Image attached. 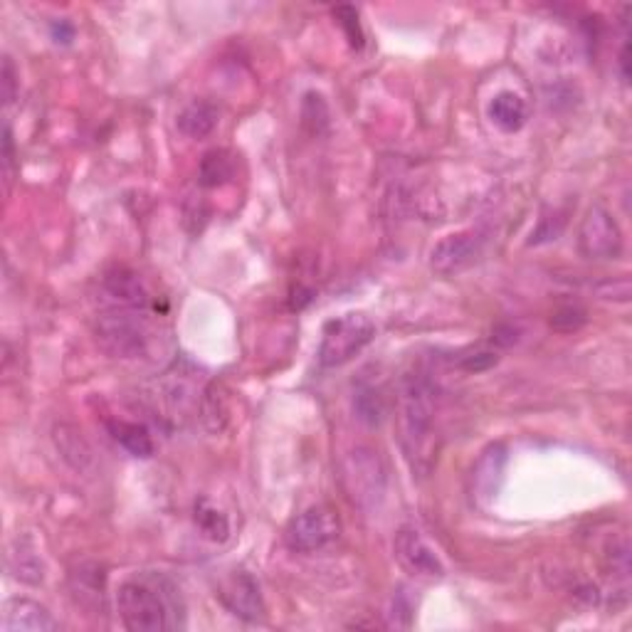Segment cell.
<instances>
[{
    "label": "cell",
    "instance_id": "cell-1",
    "mask_svg": "<svg viewBox=\"0 0 632 632\" xmlns=\"http://www.w3.org/2000/svg\"><path fill=\"white\" fill-rule=\"evenodd\" d=\"M398 433L413 472L428 474L437 460V386L428 373L405 376L398 398Z\"/></svg>",
    "mask_w": 632,
    "mask_h": 632
},
{
    "label": "cell",
    "instance_id": "cell-2",
    "mask_svg": "<svg viewBox=\"0 0 632 632\" xmlns=\"http://www.w3.org/2000/svg\"><path fill=\"white\" fill-rule=\"evenodd\" d=\"M117 610L126 630L163 632L183 628L178 588L163 573H136L117 588Z\"/></svg>",
    "mask_w": 632,
    "mask_h": 632
},
{
    "label": "cell",
    "instance_id": "cell-3",
    "mask_svg": "<svg viewBox=\"0 0 632 632\" xmlns=\"http://www.w3.org/2000/svg\"><path fill=\"white\" fill-rule=\"evenodd\" d=\"M99 346L114 358H139L149 351V329L144 312L109 307L97 316L94 324Z\"/></svg>",
    "mask_w": 632,
    "mask_h": 632
},
{
    "label": "cell",
    "instance_id": "cell-4",
    "mask_svg": "<svg viewBox=\"0 0 632 632\" xmlns=\"http://www.w3.org/2000/svg\"><path fill=\"white\" fill-rule=\"evenodd\" d=\"M376 336V324L368 314L351 312L336 316L321 331L319 363L324 368H339L361 354Z\"/></svg>",
    "mask_w": 632,
    "mask_h": 632
},
{
    "label": "cell",
    "instance_id": "cell-5",
    "mask_svg": "<svg viewBox=\"0 0 632 632\" xmlns=\"http://www.w3.org/2000/svg\"><path fill=\"white\" fill-rule=\"evenodd\" d=\"M344 484L354 504L363 509H371L381 504L386 492V470L371 447H356L344 460Z\"/></svg>",
    "mask_w": 632,
    "mask_h": 632
},
{
    "label": "cell",
    "instance_id": "cell-6",
    "mask_svg": "<svg viewBox=\"0 0 632 632\" xmlns=\"http://www.w3.org/2000/svg\"><path fill=\"white\" fill-rule=\"evenodd\" d=\"M341 534V521L331 507H309L289 521L284 544L297 553H314L334 544Z\"/></svg>",
    "mask_w": 632,
    "mask_h": 632
},
{
    "label": "cell",
    "instance_id": "cell-7",
    "mask_svg": "<svg viewBox=\"0 0 632 632\" xmlns=\"http://www.w3.org/2000/svg\"><path fill=\"white\" fill-rule=\"evenodd\" d=\"M578 252L588 260H618L623 255V230L603 205L588 208L586 218L581 220Z\"/></svg>",
    "mask_w": 632,
    "mask_h": 632
},
{
    "label": "cell",
    "instance_id": "cell-8",
    "mask_svg": "<svg viewBox=\"0 0 632 632\" xmlns=\"http://www.w3.org/2000/svg\"><path fill=\"white\" fill-rule=\"evenodd\" d=\"M484 242H487V237L479 230H460V233L442 237L430 250V267L440 277L460 275L482 257Z\"/></svg>",
    "mask_w": 632,
    "mask_h": 632
},
{
    "label": "cell",
    "instance_id": "cell-9",
    "mask_svg": "<svg viewBox=\"0 0 632 632\" xmlns=\"http://www.w3.org/2000/svg\"><path fill=\"white\" fill-rule=\"evenodd\" d=\"M509 452L504 442H492L474 462L470 472V497L477 507H489L497 499L499 489L504 484Z\"/></svg>",
    "mask_w": 632,
    "mask_h": 632
},
{
    "label": "cell",
    "instance_id": "cell-10",
    "mask_svg": "<svg viewBox=\"0 0 632 632\" xmlns=\"http://www.w3.org/2000/svg\"><path fill=\"white\" fill-rule=\"evenodd\" d=\"M393 549H395V558L400 561V566L408 568L410 573L415 576H430V578H440L445 576V566H442L440 556L433 551V546L420 536V531L410 529H400L395 534L393 541Z\"/></svg>",
    "mask_w": 632,
    "mask_h": 632
},
{
    "label": "cell",
    "instance_id": "cell-11",
    "mask_svg": "<svg viewBox=\"0 0 632 632\" xmlns=\"http://www.w3.org/2000/svg\"><path fill=\"white\" fill-rule=\"evenodd\" d=\"M218 598L225 608L242 620H260L265 615V600L260 586L247 571H235L220 583Z\"/></svg>",
    "mask_w": 632,
    "mask_h": 632
},
{
    "label": "cell",
    "instance_id": "cell-12",
    "mask_svg": "<svg viewBox=\"0 0 632 632\" xmlns=\"http://www.w3.org/2000/svg\"><path fill=\"white\" fill-rule=\"evenodd\" d=\"M60 625L50 610L30 598H10L3 605L0 630L3 632H55Z\"/></svg>",
    "mask_w": 632,
    "mask_h": 632
},
{
    "label": "cell",
    "instance_id": "cell-13",
    "mask_svg": "<svg viewBox=\"0 0 632 632\" xmlns=\"http://www.w3.org/2000/svg\"><path fill=\"white\" fill-rule=\"evenodd\" d=\"M102 292L107 294L109 307L136 309V312H146L149 307V292H146L144 282L126 267H112L104 272Z\"/></svg>",
    "mask_w": 632,
    "mask_h": 632
},
{
    "label": "cell",
    "instance_id": "cell-14",
    "mask_svg": "<svg viewBox=\"0 0 632 632\" xmlns=\"http://www.w3.org/2000/svg\"><path fill=\"white\" fill-rule=\"evenodd\" d=\"M218 117V107H215L213 102H208V99H196V102H191L188 107L181 109L176 126L183 136H188V139H205V136L213 134L215 126H218Z\"/></svg>",
    "mask_w": 632,
    "mask_h": 632
},
{
    "label": "cell",
    "instance_id": "cell-15",
    "mask_svg": "<svg viewBox=\"0 0 632 632\" xmlns=\"http://www.w3.org/2000/svg\"><path fill=\"white\" fill-rule=\"evenodd\" d=\"M526 102L514 92H499L489 104V117L502 131H519L526 124Z\"/></svg>",
    "mask_w": 632,
    "mask_h": 632
},
{
    "label": "cell",
    "instance_id": "cell-16",
    "mask_svg": "<svg viewBox=\"0 0 632 632\" xmlns=\"http://www.w3.org/2000/svg\"><path fill=\"white\" fill-rule=\"evenodd\" d=\"M8 563L13 576L20 578L23 583L38 586V583H42V578H45V566H42L40 553L35 551V546L28 539L15 541V551H10Z\"/></svg>",
    "mask_w": 632,
    "mask_h": 632
},
{
    "label": "cell",
    "instance_id": "cell-17",
    "mask_svg": "<svg viewBox=\"0 0 632 632\" xmlns=\"http://www.w3.org/2000/svg\"><path fill=\"white\" fill-rule=\"evenodd\" d=\"M109 430H112L114 440H117L119 445L124 447V450L129 452L131 457H141V460H149V457L156 452L154 437H151V433L144 428V425L124 423V420H114V423L109 425Z\"/></svg>",
    "mask_w": 632,
    "mask_h": 632
},
{
    "label": "cell",
    "instance_id": "cell-18",
    "mask_svg": "<svg viewBox=\"0 0 632 632\" xmlns=\"http://www.w3.org/2000/svg\"><path fill=\"white\" fill-rule=\"evenodd\" d=\"M235 176V156L225 149H213L203 156L198 181L205 188H218Z\"/></svg>",
    "mask_w": 632,
    "mask_h": 632
},
{
    "label": "cell",
    "instance_id": "cell-19",
    "mask_svg": "<svg viewBox=\"0 0 632 632\" xmlns=\"http://www.w3.org/2000/svg\"><path fill=\"white\" fill-rule=\"evenodd\" d=\"M55 445L57 450L62 452L67 462H70L75 470H87L89 462H92V450L89 445L84 442V437L77 433V430L67 428V425H60L55 430Z\"/></svg>",
    "mask_w": 632,
    "mask_h": 632
},
{
    "label": "cell",
    "instance_id": "cell-20",
    "mask_svg": "<svg viewBox=\"0 0 632 632\" xmlns=\"http://www.w3.org/2000/svg\"><path fill=\"white\" fill-rule=\"evenodd\" d=\"M196 524L203 531L205 539L215 541V544H223L230 536V521L228 516L220 512L218 507L208 502V499H198L196 502Z\"/></svg>",
    "mask_w": 632,
    "mask_h": 632
},
{
    "label": "cell",
    "instance_id": "cell-21",
    "mask_svg": "<svg viewBox=\"0 0 632 632\" xmlns=\"http://www.w3.org/2000/svg\"><path fill=\"white\" fill-rule=\"evenodd\" d=\"M354 410L358 420L368 425H378L386 415V400L376 386H361L354 395Z\"/></svg>",
    "mask_w": 632,
    "mask_h": 632
},
{
    "label": "cell",
    "instance_id": "cell-22",
    "mask_svg": "<svg viewBox=\"0 0 632 632\" xmlns=\"http://www.w3.org/2000/svg\"><path fill=\"white\" fill-rule=\"evenodd\" d=\"M302 124L312 136H321L329 129V107L324 97L316 92H309L302 102Z\"/></svg>",
    "mask_w": 632,
    "mask_h": 632
},
{
    "label": "cell",
    "instance_id": "cell-23",
    "mask_svg": "<svg viewBox=\"0 0 632 632\" xmlns=\"http://www.w3.org/2000/svg\"><path fill=\"white\" fill-rule=\"evenodd\" d=\"M334 18H336V23L346 30V38H349L351 47H361L363 30H361V23H358L356 8H351V5H339V8L334 10Z\"/></svg>",
    "mask_w": 632,
    "mask_h": 632
},
{
    "label": "cell",
    "instance_id": "cell-24",
    "mask_svg": "<svg viewBox=\"0 0 632 632\" xmlns=\"http://www.w3.org/2000/svg\"><path fill=\"white\" fill-rule=\"evenodd\" d=\"M497 361H499L497 351H489V349H477V351H470L467 356H460V366L470 373L487 371V368L494 366Z\"/></svg>",
    "mask_w": 632,
    "mask_h": 632
},
{
    "label": "cell",
    "instance_id": "cell-25",
    "mask_svg": "<svg viewBox=\"0 0 632 632\" xmlns=\"http://www.w3.org/2000/svg\"><path fill=\"white\" fill-rule=\"evenodd\" d=\"M0 84H3V102L13 104L18 94V72H15L13 60L8 55L3 57V70H0Z\"/></svg>",
    "mask_w": 632,
    "mask_h": 632
},
{
    "label": "cell",
    "instance_id": "cell-26",
    "mask_svg": "<svg viewBox=\"0 0 632 632\" xmlns=\"http://www.w3.org/2000/svg\"><path fill=\"white\" fill-rule=\"evenodd\" d=\"M583 321H586V312H583V309L563 307L561 312L553 314L551 326H556V329H563V331H571V329H578Z\"/></svg>",
    "mask_w": 632,
    "mask_h": 632
},
{
    "label": "cell",
    "instance_id": "cell-27",
    "mask_svg": "<svg viewBox=\"0 0 632 632\" xmlns=\"http://www.w3.org/2000/svg\"><path fill=\"white\" fill-rule=\"evenodd\" d=\"M13 163H15V151H13V134H10V126H3V173L5 183L13 181Z\"/></svg>",
    "mask_w": 632,
    "mask_h": 632
},
{
    "label": "cell",
    "instance_id": "cell-28",
    "mask_svg": "<svg viewBox=\"0 0 632 632\" xmlns=\"http://www.w3.org/2000/svg\"><path fill=\"white\" fill-rule=\"evenodd\" d=\"M50 33H52V40L62 42V45H67V42L75 38V28H72L67 20H55V23L50 25Z\"/></svg>",
    "mask_w": 632,
    "mask_h": 632
}]
</instances>
